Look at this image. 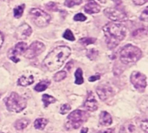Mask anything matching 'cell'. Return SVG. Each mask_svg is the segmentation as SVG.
<instances>
[{"instance_id":"obj_20","label":"cell","mask_w":148,"mask_h":133,"mask_svg":"<svg viewBox=\"0 0 148 133\" xmlns=\"http://www.w3.org/2000/svg\"><path fill=\"white\" fill-rule=\"evenodd\" d=\"M47 124H48V120L46 119H37L34 122V126L36 129L43 130L45 126L47 125Z\"/></svg>"},{"instance_id":"obj_7","label":"cell","mask_w":148,"mask_h":133,"mask_svg":"<svg viewBox=\"0 0 148 133\" xmlns=\"http://www.w3.org/2000/svg\"><path fill=\"white\" fill-rule=\"evenodd\" d=\"M45 49V46L41 42H34L23 53V56L27 59H32L41 55Z\"/></svg>"},{"instance_id":"obj_13","label":"cell","mask_w":148,"mask_h":133,"mask_svg":"<svg viewBox=\"0 0 148 133\" xmlns=\"http://www.w3.org/2000/svg\"><path fill=\"white\" fill-rule=\"evenodd\" d=\"M84 106L86 107L87 110H88L90 112H95L98 109V102L96 101V100L93 96L92 93H90V92L88 93V98L84 103Z\"/></svg>"},{"instance_id":"obj_40","label":"cell","mask_w":148,"mask_h":133,"mask_svg":"<svg viewBox=\"0 0 148 133\" xmlns=\"http://www.w3.org/2000/svg\"><path fill=\"white\" fill-rule=\"evenodd\" d=\"M113 1H114L117 5H118V4H120V3H121V0H113Z\"/></svg>"},{"instance_id":"obj_33","label":"cell","mask_w":148,"mask_h":133,"mask_svg":"<svg viewBox=\"0 0 148 133\" xmlns=\"http://www.w3.org/2000/svg\"><path fill=\"white\" fill-rule=\"evenodd\" d=\"M148 9L147 8H146L145 10H144V11L141 13V15H140V20L141 21H144V22H147L148 20Z\"/></svg>"},{"instance_id":"obj_24","label":"cell","mask_w":148,"mask_h":133,"mask_svg":"<svg viewBox=\"0 0 148 133\" xmlns=\"http://www.w3.org/2000/svg\"><path fill=\"white\" fill-rule=\"evenodd\" d=\"M24 9H25V5H24V4H21V5L16 6V7L14 9V10H13V12H14V16H15L16 18H20V17L23 16V13Z\"/></svg>"},{"instance_id":"obj_26","label":"cell","mask_w":148,"mask_h":133,"mask_svg":"<svg viewBox=\"0 0 148 133\" xmlns=\"http://www.w3.org/2000/svg\"><path fill=\"white\" fill-rule=\"evenodd\" d=\"M96 41L95 38H90V37H87V38H82L80 40V42L82 44V45H89V44H93L95 43Z\"/></svg>"},{"instance_id":"obj_38","label":"cell","mask_w":148,"mask_h":133,"mask_svg":"<svg viewBox=\"0 0 148 133\" xmlns=\"http://www.w3.org/2000/svg\"><path fill=\"white\" fill-rule=\"evenodd\" d=\"M3 34L0 32V48H1V47H2V45H3Z\"/></svg>"},{"instance_id":"obj_27","label":"cell","mask_w":148,"mask_h":133,"mask_svg":"<svg viewBox=\"0 0 148 133\" xmlns=\"http://www.w3.org/2000/svg\"><path fill=\"white\" fill-rule=\"evenodd\" d=\"M63 37L69 41H75V35H73L72 31L70 29H66L65 32L63 33Z\"/></svg>"},{"instance_id":"obj_34","label":"cell","mask_w":148,"mask_h":133,"mask_svg":"<svg viewBox=\"0 0 148 133\" xmlns=\"http://www.w3.org/2000/svg\"><path fill=\"white\" fill-rule=\"evenodd\" d=\"M140 127H141V130H142L143 132H145L146 133H147L148 132L147 120H144V121H142V122H141V124H140Z\"/></svg>"},{"instance_id":"obj_36","label":"cell","mask_w":148,"mask_h":133,"mask_svg":"<svg viewBox=\"0 0 148 133\" xmlns=\"http://www.w3.org/2000/svg\"><path fill=\"white\" fill-rule=\"evenodd\" d=\"M133 2L136 5H143V4H145L147 2V0H133Z\"/></svg>"},{"instance_id":"obj_25","label":"cell","mask_w":148,"mask_h":133,"mask_svg":"<svg viewBox=\"0 0 148 133\" xmlns=\"http://www.w3.org/2000/svg\"><path fill=\"white\" fill-rule=\"evenodd\" d=\"M66 77H67V73H66V71H65V70H64V71H60V72H58L57 74H55L54 80H55L56 81H61V80H64Z\"/></svg>"},{"instance_id":"obj_28","label":"cell","mask_w":148,"mask_h":133,"mask_svg":"<svg viewBox=\"0 0 148 133\" xmlns=\"http://www.w3.org/2000/svg\"><path fill=\"white\" fill-rule=\"evenodd\" d=\"M82 2V0H65V5L69 8H71L75 5H78Z\"/></svg>"},{"instance_id":"obj_5","label":"cell","mask_w":148,"mask_h":133,"mask_svg":"<svg viewBox=\"0 0 148 133\" xmlns=\"http://www.w3.org/2000/svg\"><path fill=\"white\" fill-rule=\"evenodd\" d=\"M5 105L9 111L20 113L26 107L27 102L25 99L18 95L16 93H11L5 100Z\"/></svg>"},{"instance_id":"obj_32","label":"cell","mask_w":148,"mask_h":133,"mask_svg":"<svg viewBox=\"0 0 148 133\" xmlns=\"http://www.w3.org/2000/svg\"><path fill=\"white\" fill-rule=\"evenodd\" d=\"M86 19H87V17H86L83 14H82V13H78V14H76V15L74 16V20H75V21L83 22V21H86Z\"/></svg>"},{"instance_id":"obj_42","label":"cell","mask_w":148,"mask_h":133,"mask_svg":"<svg viewBox=\"0 0 148 133\" xmlns=\"http://www.w3.org/2000/svg\"><path fill=\"white\" fill-rule=\"evenodd\" d=\"M0 133H3V132H0Z\"/></svg>"},{"instance_id":"obj_30","label":"cell","mask_w":148,"mask_h":133,"mask_svg":"<svg viewBox=\"0 0 148 133\" xmlns=\"http://www.w3.org/2000/svg\"><path fill=\"white\" fill-rule=\"evenodd\" d=\"M70 110H71L70 105L65 104V105H62V106H61V108H60V113H61V114H66V113H68Z\"/></svg>"},{"instance_id":"obj_18","label":"cell","mask_w":148,"mask_h":133,"mask_svg":"<svg viewBox=\"0 0 148 133\" xmlns=\"http://www.w3.org/2000/svg\"><path fill=\"white\" fill-rule=\"evenodd\" d=\"M29 124V120L27 119H19L17 120L16 123H15V127L16 130H23L24 128H26L28 126V125Z\"/></svg>"},{"instance_id":"obj_11","label":"cell","mask_w":148,"mask_h":133,"mask_svg":"<svg viewBox=\"0 0 148 133\" xmlns=\"http://www.w3.org/2000/svg\"><path fill=\"white\" fill-rule=\"evenodd\" d=\"M97 94L99 96V98L101 100H106L108 98H110L111 96L114 95L113 93V89L111 87L109 86H106V85H102V86H99L96 89Z\"/></svg>"},{"instance_id":"obj_23","label":"cell","mask_w":148,"mask_h":133,"mask_svg":"<svg viewBox=\"0 0 148 133\" xmlns=\"http://www.w3.org/2000/svg\"><path fill=\"white\" fill-rule=\"evenodd\" d=\"M75 84L82 85L83 83V75H82V68H77L75 74Z\"/></svg>"},{"instance_id":"obj_2","label":"cell","mask_w":148,"mask_h":133,"mask_svg":"<svg viewBox=\"0 0 148 133\" xmlns=\"http://www.w3.org/2000/svg\"><path fill=\"white\" fill-rule=\"evenodd\" d=\"M106 43L109 48H114L126 37L127 28L120 23H109L103 27Z\"/></svg>"},{"instance_id":"obj_35","label":"cell","mask_w":148,"mask_h":133,"mask_svg":"<svg viewBox=\"0 0 148 133\" xmlns=\"http://www.w3.org/2000/svg\"><path fill=\"white\" fill-rule=\"evenodd\" d=\"M100 78H101V76H100L99 74H96V75H94V76L89 77L88 80H89L90 82H93V81H96V80H100Z\"/></svg>"},{"instance_id":"obj_1","label":"cell","mask_w":148,"mask_h":133,"mask_svg":"<svg viewBox=\"0 0 148 133\" xmlns=\"http://www.w3.org/2000/svg\"><path fill=\"white\" fill-rule=\"evenodd\" d=\"M71 55V49L64 45L55 48L43 60V65L49 71H56L60 68Z\"/></svg>"},{"instance_id":"obj_3","label":"cell","mask_w":148,"mask_h":133,"mask_svg":"<svg viewBox=\"0 0 148 133\" xmlns=\"http://www.w3.org/2000/svg\"><path fill=\"white\" fill-rule=\"evenodd\" d=\"M142 57V51L138 47L128 44L124 46L120 52V59L124 64L138 61Z\"/></svg>"},{"instance_id":"obj_22","label":"cell","mask_w":148,"mask_h":133,"mask_svg":"<svg viewBox=\"0 0 148 133\" xmlns=\"http://www.w3.org/2000/svg\"><path fill=\"white\" fill-rule=\"evenodd\" d=\"M147 35V30L146 29H139L133 32L132 35L135 38H138V39H140L142 37H146Z\"/></svg>"},{"instance_id":"obj_41","label":"cell","mask_w":148,"mask_h":133,"mask_svg":"<svg viewBox=\"0 0 148 133\" xmlns=\"http://www.w3.org/2000/svg\"><path fill=\"white\" fill-rule=\"evenodd\" d=\"M3 1H9V0H3Z\"/></svg>"},{"instance_id":"obj_9","label":"cell","mask_w":148,"mask_h":133,"mask_svg":"<svg viewBox=\"0 0 148 133\" xmlns=\"http://www.w3.org/2000/svg\"><path fill=\"white\" fill-rule=\"evenodd\" d=\"M104 14L107 17H108L109 19H111L113 21H115V22H122V21H126L127 19V14L120 10H117V9H113V8L105 9Z\"/></svg>"},{"instance_id":"obj_4","label":"cell","mask_w":148,"mask_h":133,"mask_svg":"<svg viewBox=\"0 0 148 133\" xmlns=\"http://www.w3.org/2000/svg\"><path fill=\"white\" fill-rule=\"evenodd\" d=\"M88 119V114L82 110H75L72 112L67 118L65 127L67 130H75L82 125Z\"/></svg>"},{"instance_id":"obj_31","label":"cell","mask_w":148,"mask_h":133,"mask_svg":"<svg viewBox=\"0 0 148 133\" xmlns=\"http://www.w3.org/2000/svg\"><path fill=\"white\" fill-rule=\"evenodd\" d=\"M46 8L51 11H57L58 10V5L56 3H48L46 4Z\"/></svg>"},{"instance_id":"obj_21","label":"cell","mask_w":148,"mask_h":133,"mask_svg":"<svg viewBox=\"0 0 148 133\" xmlns=\"http://www.w3.org/2000/svg\"><path fill=\"white\" fill-rule=\"evenodd\" d=\"M42 101H43L44 107H48L49 105L55 103L56 101V100L54 97H52V96H50L49 94H43L42 95Z\"/></svg>"},{"instance_id":"obj_6","label":"cell","mask_w":148,"mask_h":133,"mask_svg":"<svg viewBox=\"0 0 148 133\" xmlns=\"http://www.w3.org/2000/svg\"><path fill=\"white\" fill-rule=\"evenodd\" d=\"M29 15L32 22L37 27H40V28L47 26L51 20V16L48 13H46L43 10L37 9V8L31 9L29 12Z\"/></svg>"},{"instance_id":"obj_16","label":"cell","mask_w":148,"mask_h":133,"mask_svg":"<svg viewBox=\"0 0 148 133\" xmlns=\"http://www.w3.org/2000/svg\"><path fill=\"white\" fill-rule=\"evenodd\" d=\"M120 133H137V129L133 123L127 122L121 126Z\"/></svg>"},{"instance_id":"obj_39","label":"cell","mask_w":148,"mask_h":133,"mask_svg":"<svg viewBox=\"0 0 148 133\" xmlns=\"http://www.w3.org/2000/svg\"><path fill=\"white\" fill-rule=\"evenodd\" d=\"M88 128H83V129H82L81 133H88Z\"/></svg>"},{"instance_id":"obj_37","label":"cell","mask_w":148,"mask_h":133,"mask_svg":"<svg viewBox=\"0 0 148 133\" xmlns=\"http://www.w3.org/2000/svg\"><path fill=\"white\" fill-rule=\"evenodd\" d=\"M98 133H115L114 129H107L105 131H101L100 132Z\"/></svg>"},{"instance_id":"obj_15","label":"cell","mask_w":148,"mask_h":133,"mask_svg":"<svg viewBox=\"0 0 148 133\" xmlns=\"http://www.w3.org/2000/svg\"><path fill=\"white\" fill-rule=\"evenodd\" d=\"M112 117L111 115L107 112H101L100 115V124L103 126H108L112 125Z\"/></svg>"},{"instance_id":"obj_10","label":"cell","mask_w":148,"mask_h":133,"mask_svg":"<svg viewBox=\"0 0 148 133\" xmlns=\"http://www.w3.org/2000/svg\"><path fill=\"white\" fill-rule=\"evenodd\" d=\"M27 44L23 42H20L18 43H16L14 47V48L10 49L9 51V57L10 59L14 61V62H18L19 61V58L18 56L23 55V53L25 52V50L27 49Z\"/></svg>"},{"instance_id":"obj_8","label":"cell","mask_w":148,"mask_h":133,"mask_svg":"<svg viewBox=\"0 0 148 133\" xmlns=\"http://www.w3.org/2000/svg\"><path fill=\"white\" fill-rule=\"evenodd\" d=\"M131 82L138 90H145L147 87V76L140 72H133L131 74Z\"/></svg>"},{"instance_id":"obj_12","label":"cell","mask_w":148,"mask_h":133,"mask_svg":"<svg viewBox=\"0 0 148 133\" xmlns=\"http://www.w3.org/2000/svg\"><path fill=\"white\" fill-rule=\"evenodd\" d=\"M16 36L20 39H25L31 35L32 29L27 23H23L16 29Z\"/></svg>"},{"instance_id":"obj_29","label":"cell","mask_w":148,"mask_h":133,"mask_svg":"<svg viewBox=\"0 0 148 133\" xmlns=\"http://www.w3.org/2000/svg\"><path fill=\"white\" fill-rule=\"evenodd\" d=\"M87 56L90 60H95L96 57L98 56V51L95 49H89L87 53Z\"/></svg>"},{"instance_id":"obj_14","label":"cell","mask_w":148,"mask_h":133,"mask_svg":"<svg viewBox=\"0 0 148 133\" xmlns=\"http://www.w3.org/2000/svg\"><path fill=\"white\" fill-rule=\"evenodd\" d=\"M84 10L88 14H95L100 12L101 6L95 0H88L86 5L84 6Z\"/></svg>"},{"instance_id":"obj_17","label":"cell","mask_w":148,"mask_h":133,"mask_svg":"<svg viewBox=\"0 0 148 133\" xmlns=\"http://www.w3.org/2000/svg\"><path fill=\"white\" fill-rule=\"evenodd\" d=\"M34 82V78L32 75H29V76H22L18 79L17 84L19 86L22 87H28L31 84H33Z\"/></svg>"},{"instance_id":"obj_19","label":"cell","mask_w":148,"mask_h":133,"mask_svg":"<svg viewBox=\"0 0 148 133\" xmlns=\"http://www.w3.org/2000/svg\"><path fill=\"white\" fill-rule=\"evenodd\" d=\"M50 85V81L49 80H42L41 82H39L36 87H35V90L36 92H43L44 90H46L48 88V87Z\"/></svg>"}]
</instances>
